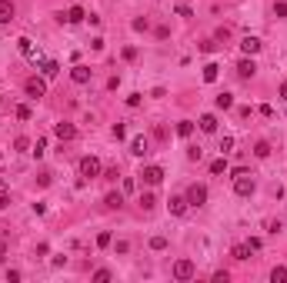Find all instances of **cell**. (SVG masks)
<instances>
[{
    "label": "cell",
    "mask_w": 287,
    "mask_h": 283,
    "mask_svg": "<svg viewBox=\"0 0 287 283\" xmlns=\"http://www.w3.org/2000/svg\"><path fill=\"white\" fill-rule=\"evenodd\" d=\"M197 127H200L204 133H214L217 130V117H214V113H204V117L197 120Z\"/></svg>",
    "instance_id": "cell-17"
},
{
    "label": "cell",
    "mask_w": 287,
    "mask_h": 283,
    "mask_svg": "<svg viewBox=\"0 0 287 283\" xmlns=\"http://www.w3.org/2000/svg\"><path fill=\"white\" fill-rule=\"evenodd\" d=\"M274 17H281V20L287 17V0H277V3H274Z\"/></svg>",
    "instance_id": "cell-30"
},
{
    "label": "cell",
    "mask_w": 287,
    "mask_h": 283,
    "mask_svg": "<svg viewBox=\"0 0 287 283\" xmlns=\"http://www.w3.org/2000/svg\"><path fill=\"white\" fill-rule=\"evenodd\" d=\"M57 20H60V23H64V20H67V23H84V20H87V10H84L80 3H74V7H70L67 14H60Z\"/></svg>",
    "instance_id": "cell-7"
},
{
    "label": "cell",
    "mask_w": 287,
    "mask_h": 283,
    "mask_svg": "<svg viewBox=\"0 0 287 283\" xmlns=\"http://www.w3.org/2000/svg\"><path fill=\"white\" fill-rule=\"evenodd\" d=\"M14 17H17V7L10 0H0V23H10Z\"/></svg>",
    "instance_id": "cell-13"
},
{
    "label": "cell",
    "mask_w": 287,
    "mask_h": 283,
    "mask_svg": "<svg viewBox=\"0 0 287 283\" xmlns=\"http://www.w3.org/2000/svg\"><path fill=\"white\" fill-rule=\"evenodd\" d=\"M277 94H281V100H287V80L281 83V90H277Z\"/></svg>",
    "instance_id": "cell-47"
},
{
    "label": "cell",
    "mask_w": 287,
    "mask_h": 283,
    "mask_svg": "<svg viewBox=\"0 0 287 283\" xmlns=\"http://www.w3.org/2000/svg\"><path fill=\"white\" fill-rule=\"evenodd\" d=\"M0 103H3V94H0Z\"/></svg>",
    "instance_id": "cell-49"
},
{
    "label": "cell",
    "mask_w": 287,
    "mask_h": 283,
    "mask_svg": "<svg viewBox=\"0 0 287 283\" xmlns=\"http://www.w3.org/2000/svg\"><path fill=\"white\" fill-rule=\"evenodd\" d=\"M187 207H191V203H187V197H171V203H167V210H171L174 217H184Z\"/></svg>",
    "instance_id": "cell-11"
},
{
    "label": "cell",
    "mask_w": 287,
    "mask_h": 283,
    "mask_svg": "<svg viewBox=\"0 0 287 283\" xmlns=\"http://www.w3.org/2000/svg\"><path fill=\"white\" fill-rule=\"evenodd\" d=\"M20 277H23V273H20V270H7V280H10V283H17Z\"/></svg>",
    "instance_id": "cell-43"
},
{
    "label": "cell",
    "mask_w": 287,
    "mask_h": 283,
    "mask_svg": "<svg viewBox=\"0 0 287 283\" xmlns=\"http://www.w3.org/2000/svg\"><path fill=\"white\" fill-rule=\"evenodd\" d=\"M261 47H264V43H261L257 37H244V40H241V50H244V57H254V54H261Z\"/></svg>",
    "instance_id": "cell-12"
},
{
    "label": "cell",
    "mask_w": 287,
    "mask_h": 283,
    "mask_svg": "<svg viewBox=\"0 0 287 283\" xmlns=\"http://www.w3.org/2000/svg\"><path fill=\"white\" fill-rule=\"evenodd\" d=\"M254 190H257V180H254L250 170L234 177V193H237V197H254Z\"/></svg>",
    "instance_id": "cell-2"
},
{
    "label": "cell",
    "mask_w": 287,
    "mask_h": 283,
    "mask_svg": "<svg viewBox=\"0 0 287 283\" xmlns=\"http://www.w3.org/2000/svg\"><path fill=\"white\" fill-rule=\"evenodd\" d=\"M54 133H57V140L67 143V140H74L77 137V127L74 123H67V120H60V123H54Z\"/></svg>",
    "instance_id": "cell-9"
},
{
    "label": "cell",
    "mask_w": 287,
    "mask_h": 283,
    "mask_svg": "<svg viewBox=\"0 0 287 283\" xmlns=\"http://www.w3.org/2000/svg\"><path fill=\"white\" fill-rule=\"evenodd\" d=\"M200 157H204L200 147H191V150H187V160H200Z\"/></svg>",
    "instance_id": "cell-39"
},
{
    "label": "cell",
    "mask_w": 287,
    "mask_h": 283,
    "mask_svg": "<svg viewBox=\"0 0 287 283\" xmlns=\"http://www.w3.org/2000/svg\"><path fill=\"white\" fill-rule=\"evenodd\" d=\"M114 140H124V137H127V127H124V123H114Z\"/></svg>",
    "instance_id": "cell-34"
},
{
    "label": "cell",
    "mask_w": 287,
    "mask_h": 283,
    "mask_svg": "<svg viewBox=\"0 0 287 283\" xmlns=\"http://www.w3.org/2000/svg\"><path fill=\"white\" fill-rule=\"evenodd\" d=\"M250 253H254V250H250L247 243H234V250H230L234 260H250Z\"/></svg>",
    "instance_id": "cell-20"
},
{
    "label": "cell",
    "mask_w": 287,
    "mask_h": 283,
    "mask_svg": "<svg viewBox=\"0 0 287 283\" xmlns=\"http://www.w3.org/2000/svg\"><path fill=\"white\" fill-rule=\"evenodd\" d=\"M120 57H124V60H134V57H137V47H124Z\"/></svg>",
    "instance_id": "cell-38"
},
{
    "label": "cell",
    "mask_w": 287,
    "mask_h": 283,
    "mask_svg": "<svg viewBox=\"0 0 287 283\" xmlns=\"http://www.w3.org/2000/svg\"><path fill=\"white\" fill-rule=\"evenodd\" d=\"M261 117H267V120H270V117H274V107H270V103H264V107H261Z\"/></svg>",
    "instance_id": "cell-45"
},
{
    "label": "cell",
    "mask_w": 287,
    "mask_h": 283,
    "mask_svg": "<svg viewBox=\"0 0 287 283\" xmlns=\"http://www.w3.org/2000/svg\"><path fill=\"white\" fill-rule=\"evenodd\" d=\"M234 150V137H224V140H221V153H230Z\"/></svg>",
    "instance_id": "cell-36"
},
{
    "label": "cell",
    "mask_w": 287,
    "mask_h": 283,
    "mask_svg": "<svg viewBox=\"0 0 287 283\" xmlns=\"http://www.w3.org/2000/svg\"><path fill=\"white\" fill-rule=\"evenodd\" d=\"M30 153H34V157L40 160V157L47 153V140H37V143H34V150H30Z\"/></svg>",
    "instance_id": "cell-32"
},
{
    "label": "cell",
    "mask_w": 287,
    "mask_h": 283,
    "mask_svg": "<svg viewBox=\"0 0 287 283\" xmlns=\"http://www.w3.org/2000/svg\"><path fill=\"white\" fill-rule=\"evenodd\" d=\"M127 107H140V94H131V97H127Z\"/></svg>",
    "instance_id": "cell-44"
},
{
    "label": "cell",
    "mask_w": 287,
    "mask_h": 283,
    "mask_svg": "<svg viewBox=\"0 0 287 283\" xmlns=\"http://www.w3.org/2000/svg\"><path fill=\"white\" fill-rule=\"evenodd\" d=\"M151 250H157V253L167 250V237H151Z\"/></svg>",
    "instance_id": "cell-28"
},
{
    "label": "cell",
    "mask_w": 287,
    "mask_h": 283,
    "mask_svg": "<svg viewBox=\"0 0 287 283\" xmlns=\"http://www.w3.org/2000/svg\"><path fill=\"white\" fill-rule=\"evenodd\" d=\"M140 180H144L147 187H157V183L164 180V167H157V163H147V167L140 170Z\"/></svg>",
    "instance_id": "cell-5"
},
{
    "label": "cell",
    "mask_w": 287,
    "mask_h": 283,
    "mask_svg": "<svg viewBox=\"0 0 287 283\" xmlns=\"http://www.w3.org/2000/svg\"><path fill=\"white\" fill-rule=\"evenodd\" d=\"M224 170H227V160H224V157H217V160L211 163V173H214V177H221Z\"/></svg>",
    "instance_id": "cell-27"
},
{
    "label": "cell",
    "mask_w": 287,
    "mask_h": 283,
    "mask_svg": "<svg viewBox=\"0 0 287 283\" xmlns=\"http://www.w3.org/2000/svg\"><path fill=\"white\" fill-rule=\"evenodd\" d=\"M187 203H191V207H204V203H207V187H204V183H191Z\"/></svg>",
    "instance_id": "cell-6"
},
{
    "label": "cell",
    "mask_w": 287,
    "mask_h": 283,
    "mask_svg": "<svg viewBox=\"0 0 287 283\" xmlns=\"http://www.w3.org/2000/svg\"><path fill=\"white\" fill-rule=\"evenodd\" d=\"M77 170H80V180H97L100 173H104V167H100V160L97 157H80V163H77Z\"/></svg>",
    "instance_id": "cell-1"
},
{
    "label": "cell",
    "mask_w": 287,
    "mask_h": 283,
    "mask_svg": "<svg viewBox=\"0 0 287 283\" xmlns=\"http://www.w3.org/2000/svg\"><path fill=\"white\" fill-rule=\"evenodd\" d=\"M90 280H97V283H107V280H114V273L100 266V270H94V277H90Z\"/></svg>",
    "instance_id": "cell-26"
},
{
    "label": "cell",
    "mask_w": 287,
    "mask_h": 283,
    "mask_svg": "<svg viewBox=\"0 0 287 283\" xmlns=\"http://www.w3.org/2000/svg\"><path fill=\"white\" fill-rule=\"evenodd\" d=\"M157 207V197L154 193H140V210H154Z\"/></svg>",
    "instance_id": "cell-25"
},
{
    "label": "cell",
    "mask_w": 287,
    "mask_h": 283,
    "mask_svg": "<svg viewBox=\"0 0 287 283\" xmlns=\"http://www.w3.org/2000/svg\"><path fill=\"white\" fill-rule=\"evenodd\" d=\"M17 47H20V54H23V57L37 60V50H34V40H30V37H20V40H17Z\"/></svg>",
    "instance_id": "cell-18"
},
{
    "label": "cell",
    "mask_w": 287,
    "mask_h": 283,
    "mask_svg": "<svg viewBox=\"0 0 287 283\" xmlns=\"http://www.w3.org/2000/svg\"><path fill=\"white\" fill-rule=\"evenodd\" d=\"M114 243V237H110V230H104V233H97V246H110Z\"/></svg>",
    "instance_id": "cell-29"
},
{
    "label": "cell",
    "mask_w": 287,
    "mask_h": 283,
    "mask_svg": "<svg viewBox=\"0 0 287 283\" xmlns=\"http://www.w3.org/2000/svg\"><path fill=\"white\" fill-rule=\"evenodd\" d=\"M114 250H117V253H127V250H131V243H127V240H117Z\"/></svg>",
    "instance_id": "cell-42"
},
{
    "label": "cell",
    "mask_w": 287,
    "mask_h": 283,
    "mask_svg": "<svg viewBox=\"0 0 287 283\" xmlns=\"http://www.w3.org/2000/svg\"><path fill=\"white\" fill-rule=\"evenodd\" d=\"M10 207V197H7V193H0V210H7Z\"/></svg>",
    "instance_id": "cell-46"
},
{
    "label": "cell",
    "mask_w": 287,
    "mask_h": 283,
    "mask_svg": "<svg viewBox=\"0 0 287 283\" xmlns=\"http://www.w3.org/2000/svg\"><path fill=\"white\" fill-rule=\"evenodd\" d=\"M217 77H221V67H217V63H204V83H214V80H217Z\"/></svg>",
    "instance_id": "cell-21"
},
{
    "label": "cell",
    "mask_w": 287,
    "mask_h": 283,
    "mask_svg": "<svg viewBox=\"0 0 287 283\" xmlns=\"http://www.w3.org/2000/svg\"><path fill=\"white\" fill-rule=\"evenodd\" d=\"M104 207H107V210H120V207H124V193L110 190V193L104 197Z\"/></svg>",
    "instance_id": "cell-15"
},
{
    "label": "cell",
    "mask_w": 287,
    "mask_h": 283,
    "mask_svg": "<svg viewBox=\"0 0 287 283\" xmlns=\"http://www.w3.org/2000/svg\"><path fill=\"white\" fill-rule=\"evenodd\" d=\"M30 117H34V110H30L27 103H20L17 107V120H30Z\"/></svg>",
    "instance_id": "cell-31"
},
{
    "label": "cell",
    "mask_w": 287,
    "mask_h": 283,
    "mask_svg": "<svg viewBox=\"0 0 287 283\" xmlns=\"http://www.w3.org/2000/svg\"><path fill=\"white\" fill-rule=\"evenodd\" d=\"M37 187H50V173H40V177H37Z\"/></svg>",
    "instance_id": "cell-41"
},
{
    "label": "cell",
    "mask_w": 287,
    "mask_h": 283,
    "mask_svg": "<svg viewBox=\"0 0 287 283\" xmlns=\"http://www.w3.org/2000/svg\"><path fill=\"white\" fill-rule=\"evenodd\" d=\"M40 74L47 77V80H54V77L60 74V63L57 60H40Z\"/></svg>",
    "instance_id": "cell-14"
},
{
    "label": "cell",
    "mask_w": 287,
    "mask_h": 283,
    "mask_svg": "<svg viewBox=\"0 0 287 283\" xmlns=\"http://www.w3.org/2000/svg\"><path fill=\"white\" fill-rule=\"evenodd\" d=\"M131 153H134V157H147V137H134V140H131Z\"/></svg>",
    "instance_id": "cell-16"
},
{
    "label": "cell",
    "mask_w": 287,
    "mask_h": 283,
    "mask_svg": "<svg viewBox=\"0 0 287 283\" xmlns=\"http://www.w3.org/2000/svg\"><path fill=\"white\" fill-rule=\"evenodd\" d=\"M131 27H134L137 34H140V30H147V27H151V23H147V17H137L134 23H131Z\"/></svg>",
    "instance_id": "cell-35"
},
{
    "label": "cell",
    "mask_w": 287,
    "mask_h": 283,
    "mask_svg": "<svg viewBox=\"0 0 287 283\" xmlns=\"http://www.w3.org/2000/svg\"><path fill=\"white\" fill-rule=\"evenodd\" d=\"M14 147H17V150H27V147H30V140H27V137H17V140H14Z\"/></svg>",
    "instance_id": "cell-40"
},
{
    "label": "cell",
    "mask_w": 287,
    "mask_h": 283,
    "mask_svg": "<svg viewBox=\"0 0 287 283\" xmlns=\"http://www.w3.org/2000/svg\"><path fill=\"white\" fill-rule=\"evenodd\" d=\"M270 283H287V266H274L270 270Z\"/></svg>",
    "instance_id": "cell-23"
},
{
    "label": "cell",
    "mask_w": 287,
    "mask_h": 283,
    "mask_svg": "<svg viewBox=\"0 0 287 283\" xmlns=\"http://www.w3.org/2000/svg\"><path fill=\"white\" fill-rule=\"evenodd\" d=\"M174 280H180V283H187V280H194V277H197V266H194V260H187V257H184V260H177V263H174Z\"/></svg>",
    "instance_id": "cell-4"
},
{
    "label": "cell",
    "mask_w": 287,
    "mask_h": 283,
    "mask_svg": "<svg viewBox=\"0 0 287 283\" xmlns=\"http://www.w3.org/2000/svg\"><path fill=\"white\" fill-rule=\"evenodd\" d=\"M0 260H7V243L0 240Z\"/></svg>",
    "instance_id": "cell-48"
},
{
    "label": "cell",
    "mask_w": 287,
    "mask_h": 283,
    "mask_svg": "<svg viewBox=\"0 0 287 283\" xmlns=\"http://www.w3.org/2000/svg\"><path fill=\"white\" fill-rule=\"evenodd\" d=\"M254 74H257V63H254L250 57H244V60L237 63V77H241V80H250Z\"/></svg>",
    "instance_id": "cell-10"
},
{
    "label": "cell",
    "mask_w": 287,
    "mask_h": 283,
    "mask_svg": "<svg viewBox=\"0 0 287 283\" xmlns=\"http://www.w3.org/2000/svg\"><path fill=\"white\" fill-rule=\"evenodd\" d=\"M211 280H214V283H230V273H227V270H217Z\"/></svg>",
    "instance_id": "cell-33"
},
{
    "label": "cell",
    "mask_w": 287,
    "mask_h": 283,
    "mask_svg": "<svg viewBox=\"0 0 287 283\" xmlns=\"http://www.w3.org/2000/svg\"><path fill=\"white\" fill-rule=\"evenodd\" d=\"M200 50H204V54H214V50H217V40H204Z\"/></svg>",
    "instance_id": "cell-37"
},
{
    "label": "cell",
    "mask_w": 287,
    "mask_h": 283,
    "mask_svg": "<svg viewBox=\"0 0 287 283\" xmlns=\"http://www.w3.org/2000/svg\"><path fill=\"white\" fill-rule=\"evenodd\" d=\"M23 94L27 97H34V100H40V97H47V77H27L23 80Z\"/></svg>",
    "instance_id": "cell-3"
},
{
    "label": "cell",
    "mask_w": 287,
    "mask_h": 283,
    "mask_svg": "<svg viewBox=\"0 0 287 283\" xmlns=\"http://www.w3.org/2000/svg\"><path fill=\"white\" fill-rule=\"evenodd\" d=\"M214 107H217V110H230V107H234V94H227V90L217 94L214 97Z\"/></svg>",
    "instance_id": "cell-19"
},
{
    "label": "cell",
    "mask_w": 287,
    "mask_h": 283,
    "mask_svg": "<svg viewBox=\"0 0 287 283\" xmlns=\"http://www.w3.org/2000/svg\"><path fill=\"white\" fill-rule=\"evenodd\" d=\"M254 157H257V160H267L270 157V143L267 140H257V143H254Z\"/></svg>",
    "instance_id": "cell-22"
},
{
    "label": "cell",
    "mask_w": 287,
    "mask_h": 283,
    "mask_svg": "<svg viewBox=\"0 0 287 283\" xmlns=\"http://www.w3.org/2000/svg\"><path fill=\"white\" fill-rule=\"evenodd\" d=\"M90 77H94V70L87 63H74V70H70V80L74 83H90Z\"/></svg>",
    "instance_id": "cell-8"
},
{
    "label": "cell",
    "mask_w": 287,
    "mask_h": 283,
    "mask_svg": "<svg viewBox=\"0 0 287 283\" xmlns=\"http://www.w3.org/2000/svg\"><path fill=\"white\" fill-rule=\"evenodd\" d=\"M194 133V120H180L177 123V137H191Z\"/></svg>",
    "instance_id": "cell-24"
}]
</instances>
